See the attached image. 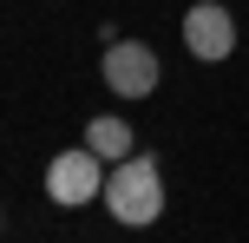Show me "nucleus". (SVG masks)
Segmentation results:
<instances>
[{"instance_id": "obj_4", "label": "nucleus", "mask_w": 249, "mask_h": 243, "mask_svg": "<svg viewBox=\"0 0 249 243\" xmlns=\"http://www.w3.org/2000/svg\"><path fill=\"white\" fill-rule=\"evenodd\" d=\"M184 46H190V59H230L236 53V20H230L223 0H197L184 13Z\"/></svg>"}, {"instance_id": "obj_5", "label": "nucleus", "mask_w": 249, "mask_h": 243, "mask_svg": "<svg viewBox=\"0 0 249 243\" xmlns=\"http://www.w3.org/2000/svg\"><path fill=\"white\" fill-rule=\"evenodd\" d=\"M86 145L105 158V165H118V158H131V125H124V118H92V125H86Z\"/></svg>"}, {"instance_id": "obj_1", "label": "nucleus", "mask_w": 249, "mask_h": 243, "mask_svg": "<svg viewBox=\"0 0 249 243\" xmlns=\"http://www.w3.org/2000/svg\"><path fill=\"white\" fill-rule=\"evenodd\" d=\"M105 210L124 224V230H151L164 217V171L151 151H131L105 171Z\"/></svg>"}, {"instance_id": "obj_2", "label": "nucleus", "mask_w": 249, "mask_h": 243, "mask_svg": "<svg viewBox=\"0 0 249 243\" xmlns=\"http://www.w3.org/2000/svg\"><path fill=\"white\" fill-rule=\"evenodd\" d=\"M46 197L53 204H92V197H105V158L92 151V145H72V151H59L46 165Z\"/></svg>"}, {"instance_id": "obj_3", "label": "nucleus", "mask_w": 249, "mask_h": 243, "mask_svg": "<svg viewBox=\"0 0 249 243\" xmlns=\"http://www.w3.org/2000/svg\"><path fill=\"white\" fill-rule=\"evenodd\" d=\"M99 73H105V86H112L118 99H144V92H158V53H151L144 39H112Z\"/></svg>"}]
</instances>
